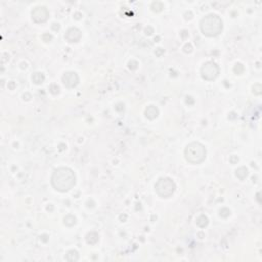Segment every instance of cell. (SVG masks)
I'll use <instances>...</instances> for the list:
<instances>
[{"instance_id": "obj_1", "label": "cell", "mask_w": 262, "mask_h": 262, "mask_svg": "<svg viewBox=\"0 0 262 262\" xmlns=\"http://www.w3.org/2000/svg\"><path fill=\"white\" fill-rule=\"evenodd\" d=\"M51 181L55 189L67 191L75 185V175L68 168H59L54 171Z\"/></svg>"}, {"instance_id": "obj_2", "label": "cell", "mask_w": 262, "mask_h": 262, "mask_svg": "<svg viewBox=\"0 0 262 262\" xmlns=\"http://www.w3.org/2000/svg\"><path fill=\"white\" fill-rule=\"evenodd\" d=\"M201 29L205 35L216 36L222 30V21L217 15H208L202 20Z\"/></svg>"}, {"instance_id": "obj_3", "label": "cell", "mask_w": 262, "mask_h": 262, "mask_svg": "<svg viewBox=\"0 0 262 262\" xmlns=\"http://www.w3.org/2000/svg\"><path fill=\"white\" fill-rule=\"evenodd\" d=\"M206 157V149L205 147L198 143V142H192L189 145H187L185 149V158L188 162L192 164H198L201 163Z\"/></svg>"}, {"instance_id": "obj_4", "label": "cell", "mask_w": 262, "mask_h": 262, "mask_svg": "<svg viewBox=\"0 0 262 262\" xmlns=\"http://www.w3.org/2000/svg\"><path fill=\"white\" fill-rule=\"evenodd\" d=\"M174 183L171 179L169 178H163V179H160L159 182L156 184V189H157V192L164 196V198H168L169 195H171L174 191Z\"/></svg>"}, {"instance_id": "obj_5", "label": "cell", "mask_w": 262, "mask_h": 262, "mask_svg": "<svg viewBox=\"0 0 262 262\" xmlns=\"http://www.w3.org/2000/svg\"><path fill=\"white\" fill-rule=\"evenodd\" d=\"M217 75H218V68L213 62H207L202 68V76L204 79L212 80V79L216 78Z\"/></svg>"}]
</instances>
